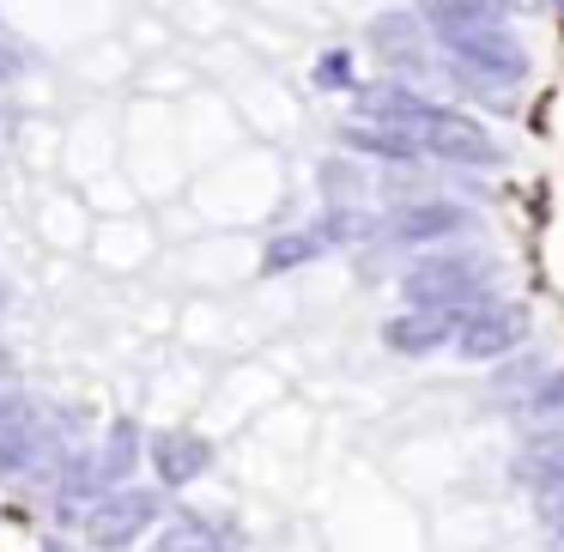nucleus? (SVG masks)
I'll use <instances>...</instances> for the list:
<instances>
[{
    "mask_svg": "<svg viewBox=\"0 0 564 552\" xmlns=\"http://www.w3.org/2000/svg\"><path fill=\"white\" fill-rule=\"evenodd\" d=\"M528 334V310L510 304V297H479L462 316V334H455V353L486 365V358H503L516 340Z\"/></svg>",
    "mask_w": 564,
    "mask_h": 552,
    "instance_id": "obj_4",
    "label": "nucleus"
},
{
    "mask_svg": "<svg viewBox=\"0 0 564 552\" xmlns=\"http://www.w3.org/2000/svg\"><path fill=\"white\" fill-rule=\"evenodd\" d=\"M19 74V62H13V50H0V79H13Z\"/></svg>",
    "mask_w": 564,
    "mask_h": 552,
    "instance_id": "obj_20",
    "label": "nucleus"
},
{
    "mask_svg": "<svg viewBox=\"0 0 564 552\" xmlns=\"http://www.w3.org/2000/svg\"><path fill=\"white\" fill-rule=\"evenodd\" d=\"M50 552H67V546H50Z\"/></svg>",
    "mask_w": 564,
    "mask_h": 552,
    "instance_id": "obj_23",
    "label": "nucleus"
},
{
    "mask_svg": "<svg viewBox=\"0 0 564 552\" xmlns=\"http://www.w3.org/2000/svg\"><path fill=\"white\" fill-rule=\"evenodd\" d=\"M128 462H134V425H116L110 431V455H104V479H122Z\"/></svg>",
    "mask_w": 564,
    "mask_h": 552,
    "instance_id": "obj_18",
    "label": "nucleus"
},
{
    "mask_svg": "<svg viewBox=\"0 0 564 552\" xmlns=\"http://www.w3.org/2000/svg\"><path fill=\"white\" fill-rule=\"evenodd\" d=\"M540 516H546L552 534L564 528V479H546V486H540Z\"/></svg>",
    "mask_w": 564,
    "mask_h": 552,
    "instance_id": "obj_19",
    "label": "nucleus"
},
{
    "mask_svg": "<svg viewBox=\"0 0 564 552\" xmlns=\"http://www.w3.org/2000/svg\"><path fill=\"white\" fill-rule=\"evenodd\" d=\"M546 7H558V13H564V0H546Z\"/></svg>",
    "mask_w": 564,
    "mask_h": 552,
    "instance_id": "obj_21",
    "label": "nucleus"
},
{
    "mask_svg": "<svg viewBox=\"0 0 564 552\" xmlns=\"http://www.w3.org/2000/svg\"><path fill=\"white\" fill-rule=\"evenodd\" d=\"M522 413L534 419V425H558L564 419V370H552V377H540L534 389H528Z\"/></svg>",
    "mask_w": 564,
    "mask_h": 552,
    "instance_id": "obj_14",
    "label": "nucleus"
},
{
    "mask_svg": "<svg viewBox=\"0 0 564 552\" xmlns=\"http://www.w3.org/2000/svg\"><path fill=\"white\" fill-rule=\"evenodd\" d=\"M340 140H346L352 152H370V159H389V164H413V159H425V152H419V140L394 134V128H377V122H358V128H346Z\"/></svg>",
    "mask_w": 564,
    "mask_h": 552,
    "instance_id": "obj_11",
    "label": "nucleus"
},
{
    "mask_svg": "<svg viewBox=\"0 0 564 552\" xmlns=\"http://www.w3.org/2000/svg\"><path fill=\"white\" fill-rule=\"evenodd\" d=\"M449 50V62L467 79H486V86H522L528 79V50L510 25H486V31H449L437 37Z\"/></svg>",
    "mask_w": 564,
    "mask_h": 552,
    "instance_id": "obj_3",
    "label": "nucleus"
},
{
    "mask_svg": "<svg viewBox=\"0 0 564 552\" xmlns=\"http://www.w3.org/2000/svg\"><path fill=\"white\" fill-rule=\"evenodd\" d=\"M152 516H159V498L140 491V486H122V491H110V498H98L86 510V540L116 552V546H128L140 528H152Z\"/></svg>",
    "mask_w": 564,
    "mask_h": 552,
    "instance_id": "obj_5",
    "label": "nucleus"
},
{
    "mask_svg": "<svg viewBox=\"0 0 564 552\" xmlns=\"http://www.w3.org/2000/svg\"><path fill=\"white\" fill-rule=\"evenodd\" d=\"M316 86H322V91H358V86H352V55H346V50H328V55H322V62H316Z\"/></svg>",
    "mask_w": 564,
    "mask_h": 552,
    "instance_id": "obj_17",
    "label": "nucleus"
},
{
    "mask_svg": "<svg viewBox=\"0 0 564 552\" xmlns=\"http://www.w3.org/2000/svg\"><path fill=\"white\" fill-rule=\"evenodd\" d=\"M558 552H564V528H558Z\"/></svg>",
    "mask_w": 564,
    "mask_h": 552,
    "instance_id": "obj_22",
    "label": "nucleus"
},
{
    "mask_svg": "<svg viewBox=\"0 0 564 552\" xmlns=\"http://www.w3.org/2000/svg\"><path fill=\"white\" fill-rule=\"evenodd\" d=\"M152 462H159V474L171 479V486H183V479H195L200 467H207V443H200V437H183V431H171V437L152 443Z\"/></svg>",
    "mask_w": 564,
    "mask_h": 552,
    "instance_id": "obj_10",
    "label": "nucleus"
},
{
    "mask_svg": "<svg viewBox=\"0 0 564 552\" xmlns=\"http://www.w3.org/2000/svg\"><path fill=\"white\" fill-rule=\"evenodd\" d=\"M431 37H449V31H486V25H510V0H419Z\"/></svg>",
    "mask_w": 564,
    "mask_h": 552,
    "instance_id": "obj_9",
    "label": "nucleus"
},
{
    "mask_svg": "<svg viewBox=\"0 0 564 552\" xmlns=\"http://www.w3.org/2000/svg\"><path fill=\"white\" fill-rule=\"evenodd\" d=\"M462 316L467 310H401V316L382 328V340L406 358H425V353H443L449 334H462Z\"/></svg>",
    "mask_w": 564,
    "mask_h": 552,
    "instance_id": "obj_6",
    "label": "nucleus"
},
{
    "mask_svg": "<svg viewBox=\"0 0 564 552\" xmlns=\"http://www.w3.org/2000/svg\"><path fill=\"white\" fill-rule=\"evenodd\" d=\"M467 231V213L455 201H413V207L389 213V237L394 243H449Z\"/></svg>",
    "mask_w": 564,
    "mask_h": 552,
    "instance_id": "obj_8",
    "label": "nucleus"
},
{
    "mask_svg": "<svg viewBox=\"0 0 564 552\" xmlns=\"http://www.w3.org/2000/svg\"><path fill=\"white\" fill-rule=\"evenodd\" d=\"M31 450H37V425H31V407H25L19 419L0 425V474H19L31 462Z\"/></svg>",
    "mask_w": 564,
    "mask_h": 552,
    "instance_id": "obj_12",
    "label": "nucleus"
},
{
    "mask_svg": "<svg viewBox=\"0 0 564 552\" xmlns=\"http://www.w3.org/2000/svg\"><path fill=\"white\" fill-rule=\"evenodd\" d=\"M522 474L540 479V486H546V479H564V431H546V437L528 443V450H522Z\"/></svg>",
    "mask_w": 564,
    "mask_h": 552,
    "instance_id": "obj_13",
    "label": "nucleus"
},
{
    "mask_svg": "<svg viewBox=\"0 0 564 552\" xmlns=\"http://www.w3.org/2000/svg\"><path fill=\"white\" fill-rule=\"evenodd\" d=\"M352 110L365 116V122H377V128H394V134L419 140V152H425V159L467 164V171H486V164H498V147H491V134L474 122V116L443 110V104H431L425 91L401 86V79L358 86V91H352Z\"/></svg>",
    "mask_w": 564,
    "mask_h": 552,
    "instance_id": "obj_1",
    "label": "nucleus"
},
{
    "mask_svg": "<svg viewBox=\"0 0 564 552\" xmlns=\"http://www.w3.org/2000/svg\"><path fill=\"white\" fill-rule=\"evenodd\" d=\"M159 552H219V534H213V528L200 522V516H183V522L164 528Z\"/></svg>",
    "mask_w": 564,
    "mask_h": 552,
    "instance_id": "obj_15",
    "label": "nucleus"
},
{
    "mask_svg": "<svg viewBox=\"0 0 564 552\" xmlns=\"http://www.w3.org/2000/svg\"><path fill=\"white\" fill-rule=\"evenodd\" d=\"M322 249V237H273V249H268V273H280V268H297V261H310Z\"/></svg>",
    "mask_w": 564,
    "mask_h": 552,
    "instance_id": "obj_16",
    "label": "nucleus"
},
{
    "mask_svg": "<svg viewBox=\"0 0 564 552\" xmlns=\"http://www.w3.org/2000/svg\"><path fill=\"white\" fill-rule=\"evenodd\" d=\"M425 13H377L370 19V50L401 74H425Z\"/></svg>",
    "mask_w": 564,
    "mask_h": 552,
    "instance_id": "obj_7",
    "label": "nucleus"
},
{
    "mask_svg": "<svg viewBox=\"0 0 564 552\" xmlns=\"http://www.w3.org/2000/svg\"><path fill=\"white\" fill-rule=\"evenodd\" d=\"M491 285V261L479 249H443L401 273L406 310H474Z\"/></svg>",
    "mask_w": 564,
    "mask_h": 552,
    "instance_id": "obj_2",
    "label": "nucleus"
}]
</instances>
